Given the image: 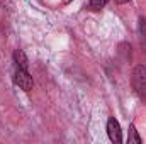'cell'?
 Masks as SVG:
<instances>
[{
  "label": "cell",
  "instance_id": "277c9868",
  "mask_svg": "<svg viewBox=\"0 0 146 144\" xmlns=\"http://www.w3.org/2000/svg\"><path fill=\"white\" fill-rule=\"evenodd\" d=\"M14 63H15V66L17 68H21V70H27V56H26V53L22 51V49H15L14 51Z\"/></svg>",
  "mask_w": 146,
  "mask_h": 144
},
{
  "label": "cell",
  "instance_id": "ba28073f",
  "mask_svg": "<svg viewBox=\"0 0 146 144\" xmlns=\"http://www.w3.org/2000/svg\"><path fill=\"white\" fill-rule=\"evenodd\" d=\"M115 2H117V3H127L129 0H115Z\"/></svg>",
  "mask_w": 146,
  "mask_h": 144
},
{
  "label": "cell",
  "instance_id": "6da1fadb",
  "mask_svg": "<svg viewBox=\"0 0 146 144\" xmlns=\"http://www.w3.org/2000/svg\"><path fill=\"white\" fill-rule=\"evenodd\" d=\"M131 83H133L134 92H136L143 100H146V66L145 65L134 66L133 75H131Z\"/></svg>",
  "mask_w": 146,
  "mask_h": 144
},
{
  "label": "cell",
  "instance_id": "7a4b0ae2",
  "mask_svg": "<svg viewBox=\"0 0 146 144\" xmlns=\"http://www.w3.org/2000/svg\"><path fill=\"white\" fill-rule=\"evenodd\" d=\"M14 83L24 92H31L33 87H34V80L29 75V71L27 70H21V68H17L15 73H14Z\"/></svg>",
  "mask_w": 146,
  "mask_h": 144
},
{
  "label": "cell",
  "instance_id": "9c48e42d",
  "mask_svg": "<svg viewBox=\"0 0 146 144\" xmlns=\"http://www.w3.org/2000/svg\"><path fill=\"white\" fill-rule=\"evenodd\" d=\"M70 2H72V0H63V3H70Z\"/></svg>",
  "mask_w": 146,
  "mask_h": 144
},
{
  "label": "cell",
  "instance_id": "3957f363",
  "mask_svg": "<svg viewBox=\"0 0 146 144\" xmlns=\"http://www.w3.org/2000/svg\"><path fill=\"white\" fill-rule=\"evenodd\" d=\"M107 136H109V139L112 143H115V144L122 143V131H121L119 122L114 117H110L107 120Z\"/></svg>",
  "mask_w": 146,
  "mask_h": 144
},
{
  "label": "cell",
  "instance_id": "5b68a950",
  "mask_svg": "<svg viewBox=\"0 0 146 144\" xmlns=\"http://www.w3.org/2000/svg\"><path fill=\"white\" fill-rule=\"evenodd\" d=\"M127 143L131 144H141V136L138 134V131H136V127L131 124V127H129V136H127Z\"/></svg>",
  "mask_w": 146,
  "mask_h": 144
},
{
  "label": "cell",
  "instance_id": "8992f818",
  "mask_svg": "<svg viewBox=\"0 0 146 144\" xmlns=\"http://www.w3.org/2000/svg\"><path fill=\"white\" fill-rule=\"evenodd\" d=\"M139 42L145 44L146 42V19L139 17Z\"/></svg>",
  "mask_w": 146,
  "mask_h": 144
},
{
  "label": "cell",
  "instance_id": "52a82bcc",
  "mask_svg": "<svg viewBox=\"0 0 146 144\" xmlns=\"http://www.w3.org/2000/svg\"><path fill=\"white\" fill-rule=\"evenodd\" d=\"M107 2H109V0H90L88 5H90L92 10H100V9H104V7L107 5Z\"/></svg>",
  "mask_w": 146,
  "mask_h": 144
}]
</instances>
